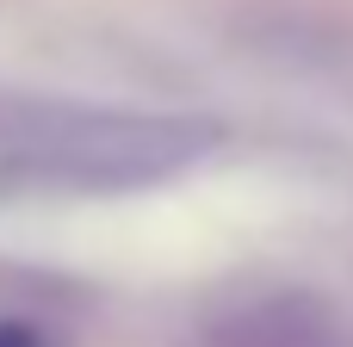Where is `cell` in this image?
Wrapping results in <instances>:
<instances>
[{
    "mask_svg": "<svg viewBox=\"0 0 353 347\" xmlns=\"http://www.w3.org/2000/svg\"><path fill=\"white\" fill-rule=\"evenodd\" d=\"M217 149V124L199 118H137V112H37L25 130L0 137V161L37 186L118 192L168 180Z\"/></svg>",
    "mask_w": 353,
    "mask_h": 347,
    "instance_id": "6da1fadb",
    "label": "cell"
},
{
    "mask_svg": "<svg viewBox=\"0 0 353 347\" xmlns=\"http://www.w3.org/2000/svg\"><path fill=\"white\" fill-rule=\"evenodd\" d=\"M0 347H50L37 329H25V323H0Z\"/></svg>",
    "mask_w": 353,
    "mask_h": 347,
    "instance_id": "3957f363",
    "label": "cell"
},
{
    "mask_svg": "<svg viewBox=\"0 0 353 347\" xmlns=\"http://www.w3.org/2000/svg\"><path fill=\"white\" fill-rule=\"evenodd\" d=\"M217 347H353V341L310 304H261L242 323H230Z\"/></svg>",
    "mask_w": 353,
    "mask_h": 347,
    "instance_id": "7a4b0ae2",
    "label": "cell"
}]
</instances>
